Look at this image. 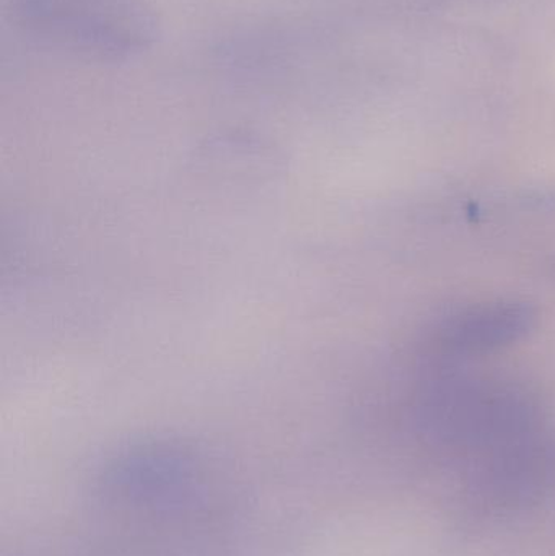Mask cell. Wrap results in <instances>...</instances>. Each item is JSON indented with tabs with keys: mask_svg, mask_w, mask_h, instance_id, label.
<instances>
[{
	"mask_svg": "<svg viewBox=\"0 0 555 556\" xmlns=\"http://www.w3.org/2000/svg\"><path fill=\"white\" fill-rule=\"evenodd\" d=\"M2 5L36 45L84 61H133L160 38L149 0H2Z\"/></svg>",
	"mask_w": 555,
	"mask_h": 556,
	"instance_id": "6da1fadb",
	"label": "cell"
},
{
	"mask_svg": "<svg viewBox=\"0 0 555 556\" xmlns=\"http://www.w3.org/2000/svg\"><path fill=\"white\" fill-rule=\"evenodd\" d=\"M104 506L136 518H188L207 508L212 480L207 464L176 441H143L108 457L94 477Z\"/></svg>",
	"mask_w": 555,
	"mask_h": 556,
	"instance_id": "7a4b0ae2",
	"label": "cell"
},
{
	"mask_svg": "<svg viewBox=\"0 0 555 556\" xmlns=\"http://www.w3.org/2000/svg\"><path fill=\"white\" fill-rule=\"evenodd\" d=\"M538 319L537 307L527 301H489L446 319L437 340L449 352L481 355L520 342L533 332Z\"/></svg>",
	"mask_w": 555,
	"mask_h": 556,
	"instance_id": "3957f363",
	"label": "cell"
}]
</instances>
